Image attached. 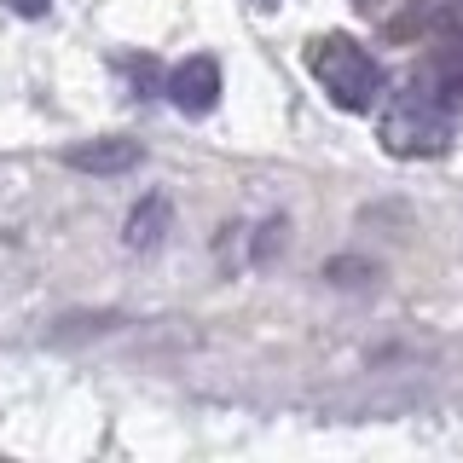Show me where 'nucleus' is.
Instances as JSON below:
<instances>
[{"instance_id":"obj_9","label":"nucleus","mask_w":463,"mask_h":463,"mask_svg":"<svg viewBox=\"0 0 463 463\" xmlns=\"http://www.w3.org/2000/svg\"><path fill=\"white\" fill-rule=\"evenodd\" d=\"M6 6L18 12V18H47V6H52V0H6Z\"/></svg>"},{"instance_id":"obj_2","label":"nucleus","mask_w":463,"mask_h":463,"mask_svg":"<svg viewBox=\"0 0 463 463\" xmlns=\"http://www.w3.org/2000/svg\"><path fill=\"white\" fill-rule=\"evenodd\" d=\"M383 151L388 156H440L446 145L458 134V110L440 99V87L429 76H417L411 87H400V93H383Z\"/></svg>"},{"instance_id":"obj_8","label":"nucleus","mask_w":463,"mask_h":463,"mask_svg":"<svg viewBox=\"0 0 463 463\" xmlns=\"http://www.w3.org/2000/svg\"><path fill=\"white\" fill-rule=\"evenodd\" d=\"M279 250H284V221H267V226H260V238H255V267H267Z\"/></svg>"},{"instance_id":"obj_7","label":"nucleus","mask_w":463,"mask_h":463,"mask_svg":"<svg viewBox=\"0 0 463 463\" xmlns=\"http://www.w3.org/2000/svg\"><path fill=\"white\" fill-rule=\"evenodd\" d=\"M325 284L330 289H365V284H376V260H365V255H330L325 260Z\"/></svg>"},{"instance_id":"obj_1","label":"nucleus","mask_w":463,"mask_h":463,"mask_svg":"<svg viewBox=\"0 0 463 463\" xmlns=\"http://www.w3.org/2000/svg\"><path fill=\"white\" fill-rule=\"evenodd\" d=\"M301 64H307V76L318 81V93H325L336 110H347V116H371L376 105H383V93H388L383 58H376L359 35H347V29L313 35L307 52H301Z\"/></svg>"},{"instance_id":"obj_6","label":"nucleus","mask_w":463,"mask_h":463,"mask_svg":"<svg viewBox=\"0 0 463 463\" xmlns=\"http://www.w3.org/2000/svg\"><path fill=\"white\" fill-rule=\"evenodd\" d=\"M116 325H122V313H110V307H105V313H64V318L47 330V342L64 347V342H81V336H110Z\"/></svg>"},{"instance_id":"obj_4","label":"nucleus","mask_w":463,"mask_h":463,"mask_svg":"<svg viewBox=\"0 0 463 463\" xmlns=\"http://www.w3.org/2000/svg\"><path fill=\"white\" fill-rule=\"evenodd\" d=\"M145 163V145L122 139V134H99V139H76L64 145V168L93 174V180H116V174H134Z\"/></svg>"},{"instance_id":"obj_3","label":"nucleus","mask_w":463,"mask_h":463,"mask_svg":"<svg viewBox=\"0 0 463 463\" xmlns=\"http://www.w3.org/2000/svg\"><path fill=\"white\" fill-rule=\"evenodd\" d=\"M163 93H168V105L180 110V116H209L214 105H221V64H214L209 52H192V58H180V64L168 70V81H163Z\"/></svg>"},{"instance_id":"obj_5","label":"nucleus","mask_w":463,"mask_h":463,"mask_svg":"<svg viewBox=\"0 0 463 463\" xmlns=\"http://www.w3.org/2000/svg\"><path fill=\"white\" fill-rule=\"evenodd\" d=\"M168 226H174V203L163 192H151V197L134 203V214H128V226H122V243H128V250H139V255H151L156 243L168 238Z\"/></svg>"},{"instance_id":"obj_10","label":"nucleus","mask_w":463,"mask_h":463,"mask_svg":"<svg viewBox=\"0 0 463 463\" xmlns=\"http://www.w3.org/2000/svg\"><path fill=\"white\" fill-rule=\"evenodd\" d=\"M255 6H279V0H255Z\"/></svg>"}]
</instances>
